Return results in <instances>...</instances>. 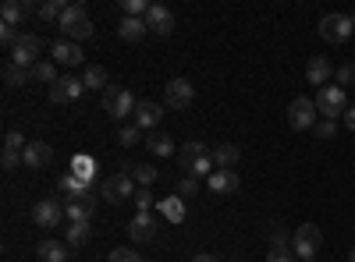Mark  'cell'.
Instances as JSON below:
<instances>
[{
    "label": "cell",
    "mask_w": 355,
    "mask_h": 262,
    "mask_svg": "<svg viewBox=\"0 0 355 262\" xmlns=\"http://www.w3.org/2000/svg\"><path fill=\"white\" fill-rule=\"evenodd\" d=\"M57 28L64 32V39H68V43H82V39L93 36V18H89L85 4H68V11L61 15Z\"/></svg>",
    "instance_id": "cell-1"
},
{
    "label": "cell",
    "mask_w": 355,
    "mask_h": 262,
    "mask_svg": "<svg viewBox=\"0 0 355 262\" xmlns=\"http://www.w3.org/2000/svg\"><path fill=\"white\" fill-rule=\"evenodd\" d=\"M316 113L323 121H338L348 113V100H345V89L341 85H323V89H316Z\"/></svg>",
    "instance_id": "cell-2"
},
{
    "label": "cell",
    "mask_w": 355,
    "mask_h": 262,
    "mask_svg": "<svg viewBox=\"0 0 355 262\" xmlns=\"http://www.w3.org/2000/svg\"><path fill=\"white\" fill-rule=\"evenodd\" d=\"M103 100V110H107V118L114 121H125V118H135V96L128 89H121V85H107V93L100 96Z\"/></svg>",
    "instance_id": "cell-3"
},
{
    "label": "cell",
    "mask_w": 355,
    "mask_h": 262,
    "mask_svg": "<svg viewBox=\"0 0 355 262\" xmlns=\"http://www.w3.org/2000/svg\"><path fill=\"white\" fill-rule=\"evenodd\" d=\"M135 191H139V188H135V178H132V174L121 167V170L114 174V178H107V181H103L100 198H107L110 206H121L125 198H135Z\"/></svg>",
    "instance_id": "cell-4"
},
{
    "label": "cell",
    "mask_w": 355,
    "mask_h": 262,
    "mask_svg": "<svg viewBox=\"0 0 355 262\" xmlns=\"http://www.w3.org/2000/svg\"><path fill=\"white\" fill-rule=\"evenodd\" d=\"M352 32H355V25H352V15L331 11V15H323V18H320V36L327 39V43H334V46L348 43V39H352Z\"/></svg>",
    "instance_id": "cell-5"
},
{
    "label": "cell",
    "mask_w": 355,
    "mask_h": 262,
    "mask_svg": "<svg viewBox=\"0 0 355 262\" xmlns=\"http://www.w3.org/2000/svg\"><path fill=\"white\" fill-rule=\"evenodd\" d=\"M323 245V230L316 223H302V227H295V234H291V252L299 255V259H316Z\"/></svg>",
    "instance_id": "cell-6"
},
{
    "label": "cell",
    "mask_w": 355,
    "mask_h": 262,
    "mask_svg": "<svg viewBox=\"0 0 355 262\" xmlns=\"http://www.w3.org/2000/svg\"><path fill=\"white\" fill-rule=\"evenodd\" d=\"M316 103L309 100V96H295L291 103H288V124L295 128V131H313L316 128Z\"/></svg>",
    "instance_id": "cell-7"
},
{
    "label": "cell",
    "mask_w": 355,
    "mask_h": 262,
    "mask_svg": "<svg viewBox=\"0 0 355 262\" xmlns=\"http://www.w3.org/2000/svg\"><path fill=\"white\" fill-rule=\"evenodd\" d=\"M40 53H43V39H40V36H33V32H21V39H18V43H15V50H11V64L33 71V64H36V61H43Z\"/></svg>",
    "instance_id": "cell-8"
},
{
    "label": "cell",
    "mask_w": 355,
    "mask_h": 262,
    "mask_svg": "<svg viewBox=\"0 0 355 262\" xmlns=\"http://www.w3.org/2000/svg\"><path fill=\"white\" fill-rule=\"evenodd\" d=\"M192 100H196V85H192L189 78H171V82L164 85V106L185 110V106H192Z\"/></svg>",
    "instance_id": "cell-9"
},
{
    "label": "cell",
    "mask_w": 355,
    "mask_h": 262,
    "mask_svg": "<svg viewBox=\"0 0 355 262\" xmlns=\"http://www.w3.org/2000/svg\"><path fill=\"white\" fill-rule=\"evenodd\" d=\"M82 93H89L82 78H75V75H61V78L50 85V103H75Z\"/></svg>",
    "instance_id": "cell-10"
},
{
    "label": "cell",
    "mask_w": 355,
    "mask_h": 262,
    "mask_svg": "<svg viewBox=\"0 0 355 262\" xmlns=\"http://www.w3.org/2000/svg\"><path fill=\"white\" fill-rule=\"evenodd\" d=\"M61 220H64V202L40 198L36 206H33V223H36V227H57Z\"/></svg>",
    "instance_id": "cell-11"
},
{
    "label": "cell",
    "mask_w": 355,
    "mask_h": 262,
    "mask_svg": "<svg viewBox=\"0 0 355 262\" xmlns=\"http://www.w3.org/2000/svg\"><path fill=\"white\" fill-rule=\"evenodd\" d=\"M146 28L150 32H157V36H171L174 32V11L171 8H164V4H150V11H146Z\"/></svg>",
    "instance_id": "cell-12"
},
{
    "label": "cell",
    "mask_w": 355,
    "mask_h": 262,
    "mask_svg": "<svg viewBox=\"0 0 355 262\" xmlns=\"http://www.w3.org/2000/svg\"><path fill=\"white\" fill-rule=\"evenodd\" d=\"M128 238H132L135 245L153 241V238H157V216H153V213H135L132 223H128Z\"/></svg>",
    "instance_id": "cell-13"
},
{
    "label": "cell",
    "mask_w": 355,
    "mask_h": 262,
    "mask_svg": "<svg viewBox=\"0 0 355 262\" xmlns=\"http://www.w3.org/2000/svg\"><path fill=\"white\" fill-rule=\"evenodd\" d=\"M53 160V149H50V142H28L25 145V153H21V163L28 170H46Z\"/></svg>",
    "instance_id": "cell-14"
},
{
    "label": "cell",
    "mask_w": 355,
    "mask_h": 262,
    "mask_svg": "<svg viewBox=\"0 0 355 262\" xmlns=\"http://www.w3.org/2000/svg\"><path fill=\"white\" fill-rule=\"evenodd\" d=\"M334 78V64L327 61V57H309V64H306V82L316 85V89H323V85H331Z\"/></svg>",
    "instance_id": "cell-15"
},
{
    "label": "cell",
    "mask_w": 355,
    "mask_h": 262,
    "mask_svg": "<svg viewBox=\"0 0 355 262\" xmlns=\"http://www.w3.org/2000/svg\"><path fill=\"white\" fill-rule=\"evenodd\" d=\"M93 213H96V198L93 195H82V198L64 202V216L71 223H89V220H93Z\"/></svg>",
    "instance_id": "cell-16"
},
{
    "label": "cell",
    "mask_w": 355,
    "mask_h": 262,
    "mask_svg": "<svg viewBox=\"0 0 355 262\" xmlns=\"http://www.w3.org/2000/svg\"><path fill=\"white\" fill-rule=\"evenodd\" d=\"M50 61L53 64H64V68H75V64H82V46L78 43H68V39L53 43L50 46Z\"/></svg>",
    "instance_id": "cell-17"
},
{
    "label": "cell",
    "mask_w": 355,
    "mask_h": 262,
    "mask_svg": "<svg viewBox=\"0 0 355 262\" xmlns=\"http://www.w3.org/2000/svg\"><path fill=\"white\" fill-rule=\"evenodd\" d=\"M239 188H242L239 170H214V174H210V191H214V195H234Z\"/></svg>",
    "instance_id": "cell-18"
},
{
    "label": "cell",
    "mask_w": 355,
    "mask_h": 262,
    "mask_svg": "<svg viewBox=\"0 0 355 262\" xmlns=\"http://www.w3.org/2000/svg\"><path fill=\"white\" fill-rule=\"evenodd\" d=\"M164 121V106L160 103H150V100H142L139 106H135V124L142 128V131H153L157 124Z\"/></svg>",
    "instance_id": "cell-19"
},
{
    "label": "cell",
    "mask_w": 355,
    "mask_h": 262,
    "mask_svg": "<svg viewBox=\"0 0 355 262\" xmlns=\"http://www.w3.org/2000/svg\"><path fill=\"white\" fill-rule=\"evenodd\" d=\"M36 8L33 4H28V0H4V8H0V21H4V25H21L28 15H33Z\"/></svg>",
    "instance_id": "cell-20"
},
{
    "label": "cell",
    "mask_w": 355,
    "mask_h": 262,
    "mask_svg": "<svg viewBox=\"0 0 355 262\" xmlns=\"http://www.w3.org/2000/svg\"><path fill=\"white\" fill-rule=\"evenodd\" d=\"M242 163V149L234 142H220V145H214V167L217 170H234Z\"/></svg>",
    "instance_id": "cell-21"
},
{
    "label": "cell",
    "mask_w": 355,
    "mask_h": 262,
    "mask_svg": "<svg viewBox=\"0 0 355 262\" xmlns=\"http://www.w3.org/2000/svg\"><path fill=\"white\" fill-rule=\"evenodd\" d=\"M214 149L206 142H182V149H178V163H182V170L189 174L192 170V163H199L202 156H210Z\"/></svg>",
    "instance_id": "cell-22"
},
{
    "label": "cell",
    "mask_w": 355,
    "mask_h": 262,
    "mask_svg": "<svg viewBox=\"0 0 355 262\" xmlns=\"http://www.w3.org/2000/svg\"><path fill=\"white\" fill-rule=\"evenodd\" d=\"M61 195H64V202H71V198H82V195H93V181H82V178H75V174H64L61 178Z\"/></svg>",
    "instance_id": "cell-23"
},
{
    "label": "cell",
    "mask_w": 355,
    "mask_h": 262,
    "mask_svg": "<svg viewBox=\"0 0 355 262\" xmlns=\"http://www.w3.org/2000/svg\"><path fill=\"white\" fill-rule=\"evenodd\" d=\"M146 32H150V28H146L142 18H121V21H117V36H121L125 43H139Z\"/></svg>",
    "instance_id": "cell-24"
},
{
    "label": "cell",
    "mask_w": 355,
    "mask_h": 262,
    "mask_svg": "<svg viewBox=\"0 0 355 262\" xmlns=\"http://www.w3.org/2000/svg\"><path fill=\"white\" fill-rule=\"evenodd\" d=\"M82 82H85V89L89 93H107V85H110V78H107V68H100V64H89L85 68V75H82Z\"/></svg>",
    "instance_id": "cell-25"
},
{
    "label": "cell",
    "mask_w": 355,
    "mask_h": 262,
    "mask_svg": "<svg viewBox=\"0 0 355 262\" xmlns=\"http://www.w3.org/2000/svg\"><path fill=\"white\" fill-rule=\"evenodd\" d=\"M157 213H160L164 220H171V223H182V220H185V198H178V195H171V198H160Z\"/></svg>",
    "instance_id": "cell-26"
},
{
    "label": "cell",
    "mask_w": 355,
    "mask_h": 262,
    "mask_svg": "<svg viewBox=\"0 0 355 262\" xmlns=\"http://www.w3.org/2000/svg\"><path fill=\"white\" fill-rule=\"evenodd\" d=\"M36 255H40L43 262H68V259H71V255H68V245H61V241H40Z\"/></svg>",
    "instance_id": "cell-27"
},
{
    "label": "cell",
    "mask_w": 355,
    "mask_h": 262,
    "mask_svg": "<svg viewBox=\"0 0 355 262\" xmlns=\"http://www.w3.org/2000/svg\"><path fill=\"white\" fill-rule=\"evenodd\" d=\"M128 174H132V178H135V185L139 188H150L153 181H157V167L153 163H139V167H132V163H121Z\"/></svg>",
    "instance_id": "cell-28"
},
{
    "label": "cell",
    "mask_w": 355,
    "mask_h": 262,
    "mask_svg": "<svg viewBox=\"0 0 355 262\" xmlns=\"http://www.w3.org/2000/svg\"><path fill=\"white\" fill-rule=\"evenodd\" d=\"M146 149H150L153 156H171L174 153V142H171L167 131H153L150 138H146Z\"/></svg>",
    "instance_id": "cell-29"
},
{
    "label": "cell",
    "mask_w": 355,
    "mask_h": 262,
    "mask_svg": "<svg viewBox=\"0 0 355 262\" xmlns=\"http://www.w3.org/2000/svg\"><path fill=\"white\" fill-rule=\"evenodd\" d=\"M68 11V4L64 0H43V4L36 8V15L43 18V21H61V15Z\"/></svg>",
    "instance_id": "cell-30"
},
{
    "label": "cell",
    "mask_w": 355,
    "mask_h": 262,
    "mask_svg": "<svg viewBox=\"0 0 355 262\" xmlns=\"http://www.w3.org/2000/svg\"><path fill=\"white\" fill-rule=\"evenodd\" d=\"M89 234H93V230H89V223H71L68 234H64V245H68V248H82V245L89 241Z\"/></svg>",
    "instance_id": "cell-31"
},
{
    "label": "cell",
    "mask_w": 355,
    "mask_h": 262,
    "mask_svg": "<svg viewBox=\"0 0 355 262\" xmlns=\"http://www.w3.org/2000/svg\"><path fill=\"white\" fill-rule=\"evenodd\" d=\"M57 78H61V75H57V64H53V61H36V64H33V82L53 85Z\"/></svg>",
    "instance_id": "cell-32"
},
{
    "label": "cell",
    "mask_w": 355,
    "mask_h": 262,
    "mask_svg": "<svg viewBox=\"0 0 355 262\" xmlns=\"http://www.w3.org/2000/svg\"><path fill=\"white\" fill-rule=\"evenodd\" d=\"M4 82L18 89V85L33 82V71H28V68H18V64H11V61H8V64H4Z\"/></svg>",
    "instance_id": "cell-33"
},
{
    "label": "cell",
    "mask_w": 355,
    "mask_h": 262,
    "mask_svg": "<svg viewBox=\"0 0 355 262\" xmlns=\"http://www.w3.org/2000/svg\"><path fill=\"white\" fill-rule=\"evenodd\" d=\"M266 238H270V252H281V248H291V234L281 227V223H270L266 230Z\"/></svg>",
    "instance_id": "cell-34"
},
{
    "label": "cell",
    "mask_w": 355,
    "mask_h": 262,
    "mask_svg": "<svg viewBox=\"0 0 355 262\" xmlns=\"http://www.w3.org/2000/svg\"><path fill=\"white\" fill-rule=\"evenodd\" d=\"M157 206H160V202L153 198L150 188H139V191H135V213H153Z\"/></svg>",
    "instance_id": "cell-35"
},
{
    "label": "cell",
    "mask_w": 355,
    "mask_h": 262,
    "mask_svg": "<svg viewBox=\"0 0 355 262\" xmlns=\"http://www.w3.org/2000/svg\"><path fill=\"white\" fill-rule=\"evenodd\" d=\"M121 11H125V18H146L150 4L146 0H121Z\"/></svg>",
    "instance_id": "cell-36"
},
{
    "label": "cell",
    "mask_w": 355,
    "mask_h": 262,
    "mask_svg": "<svg viewBox=\"0 0 355 262\" xmlns=\"http://www.w3.org/2000/svg\"><path fill=\"white\" fill-rule=\"evenodd\" d=\"M313 135H316L320 142H331V138L338 135V121H323V118H320L316 128H313Z\"/></svg>",
    "instance_id": "cell-37"
},
{
    "label": "cell",
    "mask_w": 355,
    "mask_h": 262,
    "mask_svg": "<svg viewBox=\"0 0 355 262\" xmlns=\"http://www.w3.org/2000/svg\"><path fill=\"white\" fill-rule=\"evenodd\" d=\"M117 142H121V145H135V142H142V128H139V124H125L121 131H117Z\"/></svg>",
    "instance_id": "cell-38"
},
{
    "label": "cell",
    "mask_w": 355,
    "mask_h": 262,
    "mask_svg": "<svg viewBox=\"0 0 355 262\" xmlns=\"http://www.w3.org/2000/svg\"><path fill=\"white\" fill-rule=\"evenodd\" d=\"M196 191H199V181L196 178H182V181H178V198H196Z\"/></svg>",
    "instance_id": "cell-39"
},
{
    "label": "cell",
    "mask_w": 355,
    "mask_h": 262,
    "mask_svg": "<svg viewBox=\"0 0 355 262\" xmlns=\"http://www.w3.org/2000/svg\"><path fill=\"white\" fill-rule=\"evenodd\" d=\"M18 39H21V32H18V28H15V25H4V21H0V43L15 50V43H18Z\"/></svg>",
    "instance_id": "cell-40"
},
{
    "label": "cell",
    "mask_w": 355,
    "mask_h": 262,
    "mask_svg": "<svg viewBox=\"0 0 355 262\" xmlns=\"http://www.w3.org/2000/svg\"><path fill=\"white\" fill-rule=\"evenodd\" d=\"M334 82L341 85V89H345V85H355V64H341L334 71Z\"/></svg>",
    "instance_id": "cell-41"
},
{
    "label": "cell",
    "mask_w": 355,
    "mask_h": 262,
    "mask_svg": "<svg viewBox=\"0 0 355 262\" xmlns=\"http://www.w3.org/2000/svg\"><path fill=\"white\" fill-rule=\"evenodd\" d=\"M71 170H75V178H82V181H93V163L89 160H71Z\"/></svg>",
    "instance_id": "cell-42"
},
{
    "label": "cell",
    "mask_w": 355,
    "mask_h": 262,
    "mask_svg": "<svg viewBox=\"0 0 355 262\" xmlns=\"http://www.w3.org/2000/svg\"><path fill=\"white\" fill-rule=\"evenodd\" d=\"M107 259H110V262H146V259L135 255V248H114Z\"/></svg>",
    "instance_id": "cell-43"
},
{
    "label": "cell",
    "mask_w": 355,
    "mask_h": 262,
    "mask_svg": "<svg viewBox=\"0 0 355 262\" xmlns=\"http://www.w3.org/2000/svg\"><path fill=\"white\" fill-rule=\"evenodd\" d=\"M25 138H21V131H8L4 135V149H15V153H25Z\"/></svg>",
    "instance_id": "cell-44"
},
{
    "label": "cell",
    "mask_w": 355,
    "mask_h": 262,
    "mask_svg": "<svg viewBox=\"0 0 355 262\" xmlns=\"http://www.w3.org/2000/svg\"><path fill=\"white\" fill-rule=\"evenodd\" d=\"M266 262H302V259L295 255L291 248H281V252H270V255H266Z\"/></svg>",
    "instance_id": "cell-45"
},
{
    "label": "cell",
    "mask_w": 355,
    "mask_h": 262,
    "mask_svg": "<svg viewBox=\"0 0 355 262\" xmlns=\"http://www.w3.org/2000/svg\"><path fill=\"white\" fill-rule=\"evenodd\" d=\"M0 163H4V170H15V167L21 163V153H15V149H4V156H0Z\"/></svg>",
    "instance_id": "cell-46"
},
{
    "label": "cell",
    "mask_w": 355,
    "mask_h": 262,
    "mask_svg": "<svg viewBox=\"0 0 355 262\" xmlns=\"http://www.w3.org/2000/svg\"><path fill=\"white\" fill-rule=\"evenodd\" d=\"M192 262H220V259L210 255V252H199V255H192Z\"/></svg>",
    "instance_id": "cell-47"
},
{
    "label": "cell",
    "mask_w": 355,
    "mask_h": 262,
    "mask_svg": "<svg viewBox=\"0 0 355 262\" xmlns=\"http://www.w3.org/2000/svg\"><path fill=\"white\" fill-rule=\"evenodd\" d=\"M345 124H348V131H355V106L345 113Z\"/></svg>",
    "instance_id": "cell-48"
},
{
    "label": "cell",
    "mask_w": 355,
    "mask_h": 262,
    "mask_svg": "<svg viewBox=\"0 0 355 262\" xmlns=\"http://www.w3.org/2000/svg\"><path fill=\"white\" fill-rule=\"evenodd\" d=\"M348 262H355V248H352V252H348Z\"/></svg>",
    "instance_id": "cell-49"
},
{
    "label": "cell",
    "mask_w": 355,
    "mask_h": 262,
    "mask_svg": "<svg viewBox=\"0 0 355 262\" xmlns=\"http://www.w3.org/2000/svg\"><path fill=\"white\" fill-rule=\"evenodd\" d=\"M352 25H355V11H352Z\"/></svg>",
    "instance_id": "cell-50"
},
{
    "label": "cell",
    "mask_w": 355,
    "mask_h": 262,
    "mask_svg": "<svg viewBox=\"0 0 355 262\" xmlns=\"http://www.w3.org/2000/svg\"><path fill=\"white\" fill-rule=\"evenodd\" d=\"M302 262H316V259H302Z\"/></svg>",
    "instance_id": "cell-51"
}]
</instances>
